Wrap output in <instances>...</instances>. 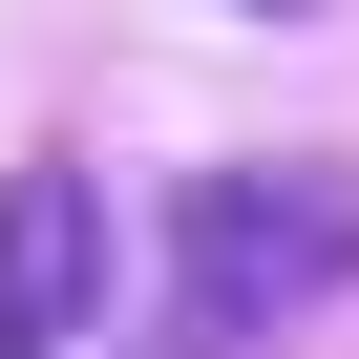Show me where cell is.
I'll return each instance as SVG.
<instances>
[{
    "label": "cell",
    "instance_id": "obj_1",
    "mask_svg": "<svg viewBox=\"0 0 359 359\" xmlns=\"http://www.w3.org/2000/svg\"><path fill=\"white\" fill-rule=\"evenodd\" d=\"M169 296L212 338H254L296 296H359V169H191L169 191Z\"/></svg>",
    "mask_w": 359,
    "mask_h": 359
},
{
    "label": "cell",
    "instance_id": "obj_2",
    "mask_svg": "<svg viewBox=\"0 0 359 359\" xmlns=\"http://www.w3.org/2000/svg\"><path fill=\"white\" fill-rule=\"evenodd\" d=\"M85 296H106V191L85 169H22V191H0V359L85 338Z\"/></svg>",
    "mask_w": 359,
    "mask_h": 359
}]
</instances>
